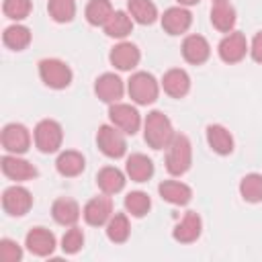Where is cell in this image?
Here are the masks:
<instances>
[{
	"instance_id": "cb8c5ba5",
	"label": "cell",
	"mask_w": 262,
	"mask_h": 262,
	"mask_svg": "<svg viewBox=\"0 0 262 262\" xmlns=\"http://www.w3.org/2000/svg\"><path fill=\"white\" fill-rule=\"evenodd\" d=\"M207 143L219 156H229L233 151V135L223 125H209L207 127Z\"/></svg>"
},
{
	"instance_id": "9a60e30c",
	"label": "cell",
	"mask_w": 262,
	"mask_h": 262,
	"mask_svg": "<svg viewBox=\"0 0 262 262\" xmlns=\"http://www.w3.org/2000/svg\"><path fill=\"white\" fill-rule=\"evenodd\" d=\"M192 25V14L186 6H170L162 14V29L168 35H182L190 29Z\"/></svg>"
},
{
	"instance_id": "836d02e7",
	"label": "cell",
	"mask_w": 262,
	"mask_h": 262,
	"mask_svg": "<svg viewBox=\"0 0 262 262\" xmlns=\"http://www.w3.org/2000/svg\"><path fill=\"white\" fill-rule=\"evenodd\" d=\"M47 12L55 23H70L76 16V0H49Z\"/></svg>"
},
{
	"instance_id": "8d00e7d4",
	"label": "cell",
	"mask_w": 262,
	"mask_h": 262,
	"mask_svg": "<svg viewBox=\"0 0 262 262\" xmlns=\"http://www.w3.org/2000/svg\"><path fill=\"white\" fill-rule=\"evenodd\" d=\"M20 258H23V248L10 237H2L0 239V260L2 262H18Z\"/></svg>"
},
{
	"instance_id": "52a82bcc",
	"label": "cell",
	"mask_w": 262,
	"mask_h": 262,
	"mask_svg": "<svg viewBox=\"0 0 262 262\" xmlns=\"http://www.w3.org/2000/svg\"><path fill=\"white\" fill-rule=\"evenodd\" d=\"M108 119H111V125L121 129L125 135H135L141 127V117L137 108L125 102H113L108 106Z\"/></svg>"
},
{
	"instance_id": "484cf974",
	"label": "cell",
	"mask_w": 262,
	"mask_h": 262,
	"mask_svg": "<svg viewBox=\"0 0 262 262\" xmlns=\"http://www.w3.org/2000/svg\"><path fill=\"white\" fill-rule=\"evenodd\" d=\"M96 184L104 194H117L125 186V174L115 166H104L96 174Z\"/></svg>"
},
{
	"instance_id": "4fadbf2b",
	"label": "cell",
	"mask_w": 262,
	"mask_h": 262,
	"mask_svg": "<svg viewBox=\"0 0 262 262\" xmlns=\"http://www.w3.org/2000/svg\"><path fill=\"white\" fill-rule=\"evenodd\" d=\"M108 59H111V63H113L117 70H121V72H131V70L137 68V63H139L141 51H139V47H137L135 43H131V41H121V43H117V45L111 49Z\"/></svg>"
},
{
	"instance_id": "30bf717a",
	"label": "cell",
	"mask_w": 262,
	"mask_h": 262,
	"mask_svg": "<svg viewBox=\"0 0 262 262\" xmlns=\"http://www.w3.org/2000/svg\"><path fill=\"white\" fill-rule=\"evenodd\" d=\"M31 207H33V194L25 186L14 184L2 192V209L10 217H23L29 213Z\"/></svg>"
},
{
	"instance_id": "7a4b0ae2",
	"label": "cell",
	"mask_w": 262,
	"mask_h": 262,
	"mask_svg": "<svg viewBox=\"0 0 262 262\" xmlns=\"http://www.w3.org/2000/svg\"><path fill=\"white\" fill-rule=\"evenodd\" d=\"M190 164H192V143L186 135L176 133L170 145L166 147V170L172 176H182L184 172H188Z\"/></svg>"
},
{
	"instance_id": "d4e9b609",
	"label": "cell",
	"mask_w": 262,
	"mask_h": 262,
	"mask_svg": "<svg viewBox=\"0 0 262 262\" xmlns=\"http://www.w3.org/2000/svg\"><path fill=\"white\" fill-rule=\"evenodd\" d=\"M55 168H57V172H59L61 176L74 178V176H78V174L84 172L86 160H84V156H82L80 151H76V149H66V151H61V154L57 156Z\"/></svg>"
},
{
	"instance_id": "7c38bea8",
	"label": "cell",
	"mask_w": 262,
	"mask_h": 262,
	"mask_svg": "<svg viewBox=\"0 0 262 262\" xmlns=\"http://www.w3.org/2000/svg\"><path fill=\"white\" fill-rule=\"evenodd\" d=\"M113 215V201L108 194H100V196H94L90 199L84 209H82V217L88 225L92 227H100V225H106V221L111 219Z\"/></svg>"
},
{
	"instance_id": "ba28073f",
	"label": "cell",
	"mask_w": 262,
	"mask_h": 262,
	"mask_svg": "<svg viewBox=\"0 0 262 262\" xmlns=\"http://www.w3.org/2000/svg\"><path fill=\"white\" fill-rule=\"evenodd\" d=\"M248 51H250V45L246 41V35L239 33V31L225 33V37L217 45V53H219L221 61H225V63H237V61H242Z\"/></svg>"
},
{
	"instance_id": "4316f807",
	"label": "cell",
	"mask_w": 262,
	"mask_h": 262,
	"mask_svg": "<svg viewBox=\"0 0 262 262\" xmlns=\"http://www.w3.org/2000/svg\"><path fill=\"white\" fill-rule=\"evenodd\" d=\"M133 18H131V14L129 12H125V10H115L113 14H111V18L104 23V33L108 35V37H113V39H125L131 31H133Z\"/></svg>"
},
{
	"instance_id": "ffe728a7",
	"label": "cell",
	"mask_w": 262,
	"mask_h": 262,
	"mask_svg": "<svg viewBox=\"0 0 262 262\" xmlns=\"http://www.w3.org/2000/svg\"><path fill=\"white\" fill-rule=\"evenodd\" d=\"M82 211H80V205L74 201V199H68V196H61V199H55L53 205H51V217L55 223L63 225V227H72L78 223Z\"/></svg>"
},
{
	"instance_id": "2e32d148",
	"label": "cell",
	"mask_w": 262,
	"mask_h": 262,
	"mask_svg": "<svg viewBox=\"0 0 262 262\" xmlns=\"http://www.w3.org/2000/svg\"><path fill=\"white\" fill-rule=\"evenodd\" d=\"M25 246L31 254L45 258L51 256L55 250V235L47 227H33L25 237Z\"/></svg>"
},
{
	"instance_id": "e0dca14e",
	"label": "cell",
	"mask_w": 262,
	"mask_h": 262,
	"mask_svg": "<svg viewBox=\"0 0 262 262\" xmlns=\"http://www.w3.org/2000/svg\"><path fill=\"white\" fill-rule=\"evenodd\" d=\"M180 51H182L184 61H188L192 66H201V63H205L209 59L211 45L203 35H186L184 41H182Z\"/></svg>"
},
{
	"instance_id": "6da1fadb",
	"label": "cell",
	"mask_w": 262,
	"mask_h": 262,
	"mask_svg": "<svg viewBox=\"0 0 262 262\" xmlns=\"http://www.w3.org/2000/svg\"><path fill=\"white\" fill-rule=\"evenodd\" d=\"M174 127L172 121L162 111L147 113L143 121V139L151 149H166L170 141L174 139Z\"/></svg>"
},
{
	"instance_id": "3957f363",
	"label": "cell",
	"mask_w": 262,
	"mask_h": 262,
	"mask_svg": "<svg viewBox=\"0 0 262 262\" xmlns=\"http://www.w3.org/2000/svg\"><path fill=\"white\" fill-rule=\"evenodd\" d=\"M127 92L135 104L147 106L158 100L160 82L149 72H135V74H131V78L127 82Z\"/></svg>"
},
{
	"instance_id": "ac0fdd59",
	"label": "cell",
	"mask_w": 262,
	"mask_h": 262,
	"mask_svg": "<svg viewBox=\"0 0 262 262\" xmlns=\"http://www.w3.org/2000/svg\"><path fill=\"white\" fill-rule=\"evenodd\" d=\"M201 231H203V221H201L199 213L196 211H186L184 217L174 225L172 237L180 244H192V242L199 239Z\"/></svg>"
},
{
	"instance_id": "603a6c76",
	"label": "cell",
	"mask_w": 262,
	"mask_h": 262,
	"mask_svg": "<svg viewBox=\"0 0 262 262\" xmlns=\"http://www.w3.org/2000/svg\"><path fill=\"white\" fill-rule=\"evenodd\" d=\"M125 172L133 182H147L154 176V162L145 154H131L125 162Z\"/></svg>"
},
{
	"instance_id": "d590c367",
	"label": "cell",
	"mask_w": 262,
	"mask_h": 262,
	"mask_svg": "<svg viewBox=\"0 0 262 262\" xmlns=\"http://www.w3.org/2000/svg\"><path fill=\"white\" fill-rule=\"evenodd\" d=\"M82 246H84V231L78 225H72L70 229H66L61 237V250L66 254H78Z\"/></svg>"
},
{
	"instance_id": "1f68e13d",
	"label": "cell",
	"mask_w": 262,
	"mask_h": 262,
	"mask_svg": "<svg viewBox=\"0 0 262 262\" xmlns=\"http://www.w3.org/2000/svg\"><path fill=\"white\" fill-rule=\"evenodd\" d=\"M239 194L246 203H260L262 201V174L258 172L246 174L239 182Z\"/></svg>"
},
{
	"instance_id": "f35d334b",
	"label": "cell",
	"mask_w": 262,
	"mask_h": 262,
	"mask_svg": "<svg viewBox=\"0 0 262 262\" xmlns=\"http://www.w3.org/2000/svg\"><path fill=\"white\" fill-rule=\"evenodd\" d=\"M176 2H178L180 6H194L199 0H176Z\"/></svg>"
},
{
	"instance_id": "74e56055",
	"label": "cell",
	"mask_w": 262,
	"mask_h": 262,
	"mask_svg": "<svg viewBox=\"0 0 262 262\" xmlns=\"http://www.w3.org/2000/svg\"><path fill=\"white\" fill-rule=\"evenodd\" d=\"M250 55H252L254 61L262 63V31H258V33L254 35V39H252V43H250Z\"/></svg>"
},
{
	"instance_id": "83f0119b",
	"label": "cell",
	"mask_w": 262,
	"mask_h": 262,
	"mask_svg": "<svg viewBox=\"0 0 262 262\" xmlns=\"http://www.w3.org/2000/svg\"><path fill=\"white\" fill-rule=\"evenodd\" d=\"M2 41H4V45H6L8 49H12V51H23V49H27L29 43H31V29L25 27V25H18V23H16V25H10V27L4 29Z\"/></svg>"
},
{
	"instance_id": "9c48e42d",
	"label": "cell",
	"mask_w": 262,
	"mask_h": 262,
	"mask_svg": "<svg viewBox=\"0 0 262 262\" xmlns=\"http://www.w3.org/2000/svg\"><path fill=\"white\" fill-rule=\"evenodd\" d=\"M0 141H2V147L6 154H25L29 147H31V133L25 125L20 123H8L4 125L2 129V135H0Z\"/></svg>"
},
{
	"instance_id": "7402d4cb",
	"label": "cell",
	"mask_w": 262,
	"mask_h": 262,
	"mask_svg": "<svg viewBox=\"0 0 262 262\" xmlns=\"http://www.w3.org/2000/svg\"><path fill=\"white\" fill-rule=\"evenodd\" d=\"M211 25L219 33H231L235 27V8L229 0H217L211 6Z\"/></svg>"
},
{
	"instance_id": "8992f818",
	"label": "cell",
	"mask_w": 262,
	"mask_h": 262,
	"mask_svg": "<svg viewBox=\"0 0 262 262\" xmlns=\"http://www.w3.org/2000/svg\"><path fill=\"white\" fill-rule=\"evenodd\" d=\"M96 145L98 149L106 156V158H123L127 151V139L125 133L121 129H117L115 125H100L98 133H96Z\"/></svg>"
},
{
	"instance_id": "44dd1931",
	"label": "cell",
	"mask_w": 262,
	"mask_h": 262,
	"mask_svg": "<svg viewBox=\"0 0 262 262\" xmlns=\"http://www.w3.org/2000/svg\"><path fill=\"white\" fill-rule=\"evenodd\" d=\"M158 192L164 201H168L170 205H178V207H184L190 203L192 199V188L180 180H164L160 182L158 186Z\"/></svg>"
},
{
	"instance_id": "5bb4252c",
	"label": "cell",
	"mask_w": 262,
	"mask_h": 262,
	"mask_svg": "<svg viewBox=\"0 0 262 262\" xmlns=\"http://www.w3.org/2000/svg\"><path fill=\"white\" fill-rule=\"evenodd\" d=\"M94 92H96V96H98L102 102L113 104V102H119V100L123 98L125 84H123V80H121L117 74L106 72V74H102V76L96 78V82H94Z\"/></svg>"
},
{
	"instance_id": "277c9868",
	"label": "cell",
	"mask_w": 262,
	"mask_h": 262,
	"mask_svg": "<svg viewBox=\"0 0 262 262\" xmlns=\"http://www.w3.org/2000/svg\"><path fill=\"white\" fill-rule=\"evenodd\" d=\"M39 78L47 88L63 90L72 84L74 74L66 61H61L57 57H45L39 61Z\"/></svg>"
},
{
	"instance_id": "d6986e66",
	"label": "cell",
	"mask_w": 262,
	"mask_h": 262,
	"mask_svg": "<svg viewBox=\"0 0 262 262\" xmlns=\"http://www.w3.org/2000/svg\"><path fill=\"white\" fill-rule=\"evenodd\" d=\"M162 88L168 96L172 98H182L188 94L190 90V76L186 74V70H180V68H172L164 74L162 78Z\"/></svg>"
},
{
	"instance_id": "e575fe53",
	"label": "cell",
	"mask_w": 262,
	"mask_h": 262,
	"mask_svg": "<svg viewBox=\"0 0 262 262\" xmlns=\"http://www.w3.org/2000/svg\"><path fill=\"white\" fill-rule=\"evenodd\" d=\"M31 8H33V4H31V0H4L2 2V10H4V14L10 18V20H23V18H27L29 14H31Z\"/></svg>"
},
{
	"instance_id": "8fae6325",
	"label": "cell",
	"mask_w": 262,
	"mask_h": 262,
	"mask_svg": "<svg viewBox=\"0 0 262 262\" xmlns=\"http://www.w3.org/2000/svg\"><path fill=\"white\" fill-rule=\"evenodd\" d=\"M0 168H2V174H4L6 178L16 180V182L33 180V178L39 174L37 168H35L29 160H25V158H20V156H16V154H4L2 160H0Z\"/></svg>"
},
{
	"instance_id": "ab89813d",
	"label": "cell",
	"mask_w": 262,
	"mask_h": 262,
	"mask_svg": "<svg viewBox=\"0 0 262 262\" xmlns=\"http://www.w3.org/2000/svg\"><path fill=\"white\" fill-rule=\"evenodd\" d=\"M213 2H217V0H213Z\"/></svg>"
},
{
	"instance_id": "f1b7e54d",
	"label": "cell",
	"mask_w": 262,
	"mask_h": 262,
	"mask_svg": "<svg viewBox=\"0 0 262 262\" xmlns=\"http://www.w3.org/2000/svg\"><path fill=\"white\" fill-rule=\"evenodd\" d=\"M127 12L139 25H151L158 18V6L151 0H127Z\"/></svg>"
},
{
	"instance_id": "f546056e",
	"label": "cell",
	"mask_w": 262,
	"mask_h": 262,
	"mask_svg": "<svg viewBox=\"0 0 262 262\" xmlns=\"http://www.w3.org/2000/svg\"><path fill=\"white\" fill-rule=\"evenodd\" d=\"M129 233H131L129 217L125 213H113L111 219L106 221V237L113 244H123L129 239Z\"/></svg>"
},
{
	"instance_id": "d6a6232c",
	"label": "cell",
	"mask_w": 262,
	"mask_h": 262,
	"mask_svg": "<svg viewBox=\"0 0 262 262\" xmlns=\"http://www.w3.org/2000/svg\"><path fill=\"white\" fill-rule=\"evenodd\" d=\"M151 209V199L143 190H133L125 196V211L133 217H143Z\"/></svg>"
},
{
	"instance_id": "4dcf8cb0",
	"label": "cell",
	"mask_w": 262,
	"mask_h": 262,
	"mask_svg": "<svg viewBox=\"0 0 262 262\" xmlns=\"http://www.w3.org/2000/svg\"><path fill=\"white\" fill-rule=\"evenodd\" d=\"M113 12L115 10H113L111 0H90L86 4V10H84L86 20L92 27H104V23L111 18Z\"/></svg>"
},
{
	"instance_id": "5b68a950",
	"label": "cell",
	"mask_w": 262,
	"mask_h": 262,
	"mask_svg": "<svg viewBox=\"0 0 262 262\" xmlns=\"http://www.w3.org/2000/svg\"><path fill=\"white\" fill-rule=\"evenodd\" d=\"M33 139H35V147L43 154H53L61 147L63 141V129L57 121L53 119H43L37 123L35 131H33Z\"/></svg>"
}]
</instances>
